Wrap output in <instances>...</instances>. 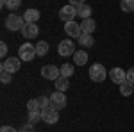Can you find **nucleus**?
<instances>
[{
	"label": "nucleus",
	"instance_id": "dca6fc26",
	"mask_svg": "<svg viewBox=\"0 0 134 132\" xmlns=\"http://www.w3.org/2000/svg\"><path fill=\"white\" fill-rule=\"evenodd\" d=\"M73 62L77 64V66H84L86 62H88V52L84 50H79L73 54Z\"/></svg>",
	"mask_w": 134,
	"mask_h": 132
},
{
	"label": "nucleus",
	"instance_id": "20e7f679",
	"mask_svg": "<svg viewBox=\"0 0 134 132\" xmlns=\"http://www.w3.org/2000/svg\"><path fill=\"white\" fill-rule=\"evenodd\" d=\"M20 66H21V59L20 57H7V59H4L0 70L2 71H9V73H16V71L20 70Z\"/></svg>",
	"mask_w": 134,
	"mask_h": 132
},
{
	"label": "nucleus",
	"instance_id": "c756f323",
	"mask_svg": "<svg viewBox=\"0 0 134 132\" xmlns=\"http://www.w3.org/2000/svg\"><path fill=\"white\" fill-rule=\"evenodd\" d=\"M127 81L134 84V66L131 68V70H127Z\"/></svg>",
	"mask_w": 134,
	"mask_h": 132
},
{
	"label": "nucleus",
	"instance_id": "7c9ffc66",
	"mask_svg": "<svg viewBox=\"0 0 134 132\" xmlns=\"http://www.w3.org/2000/svg\"><path fill=\"white\" fill-rule=\"evenodd\" d=\"M0 132H18L16 129H13V127H9V125H4L2 129H0Z\"/></svg>",
	"mask_w": 134,
	"mask_h": 132
},
{
	"label": "nucleus",
	"instance_id": "4be33fe9",
	"mask_svg": "<svg viewBox=\"0 0 134 132\" xmlns=\"http://www.w3.org/2000/svg\"><path fill=\"white\" fill-rule=\"evenodd\" d=\"M120 7H122V11H125V13H132L134 11V0H122V2H120Z\"/></svg>",
	"mask_w": 134,
	"mask_h": 132
},
{
	"label": "nucleus",
	"instance_id": "393cba45",
	"mask_svg": "<svg viewBox=\"0 0 134 132\" xmlns=\"http://www.w3.org/2000/svg\"><path fill=\"white\" fill-rule=\"evenodd\" d=\"M40 120H43V118H41V112H40V111H32V112H29V123H32V125H34V123L40 122Z\"/></svg>",
	"mask_w": 134,
	"mask_h": 132
},
{
	"label": "nucleus",
	"instance_id": "423d86ee",
	"mask_svg": "<svg viewBox=\"0 0 134 132\" xmlns=\"http://www.w3.org/2000/svg\"><path fill=\"white\" fill-rule=\"evenodd\" d=\"M41 118L45 123H48V125H54V123H57L59 120V112L57 109H54V107H47V109H41Z\"/></svg>",
	"mask_w": 134,
	"mask_h": 132
},
{
	"label": "nucleus",
	"instance_id": "f3484780",
	"mask_svg": "<svg viewBox=\"0 0 134 132\" xmlns=\"http://www.w3.org/2000/svg\"><path fill=\"white\" fill-rule=\"evenodd\" d=\"M91 5H88V4H82V5H79L77 7V16H81L82 20L86 18H91Z\"/></svg>",
	"mask_w": 134,
	"mask_h": 132
},
{
	"label": "nucleus",
	"instance_id": "9b49d317",
	"mask_svg": "<svg viewBox=\"0 0 134 132\" xmlns=\"http://www.w3.org/2000/svg\"><path fill=\"white\" fill-rule=\"evenodd\" d=\"M109 77H111V81H113L114 84H118V86H120L122 82L127 81V73H125L122 68H118V66H116V68H113V70L109 71Z\"/></svg>",
	"mask_w": 134,
	"mask_h": 132
},
{
	"label": "nucleus",
	"instance_id": "2eb2a0df",
	"mask_svg": "<svg viewBox=\"0 0 134 132\" xmlns=\"http://www.w3.org/2000/svg\"><path fill=\"white\" fill-rule=\"evenodd\" d=\"M54 84H55V89H57V91H66V89H68V88H70V81H68V77H57V79H55V81H54Z\"/></svg>",
	"mask_w": 134,
	"mask_h": 132
},
{
	"label": "nucleus",
	"instance_id": "a878e982",
	"mask_svg": "<svg viewBox=\"0 0 134 132\" xmlns=\"http://www.w3.org/2000/svg\"><path fill=\"white\" fill-rule=\"evenodd\" d=\"M0 81L4 82V84H9L13 81V73H9V71H0Z\"/></svg>",
	"mask_w": 134,
	"mask_h": 132
},
{
	"label": "nucleus",
	"instance_id": "f8f14e48",
	"mask_svg": "<svg viewBox=\"0 0 134 132\" xmlns=\"http://www.w3.org/2000/svg\"><path fill=\"white\" fill-rule=\"evenodd\" d=\"M21 34H23V38H36L38 34H40V29H38V25L36 23H25L23 25V29H21Z\"/></svg>",
	"mask_w": 134,
	"mask_h": 132
},
{
	"label": "nucleus",
	"instance_id": "c85d7f7f",
	"mask_svg": "<svg viewBox=\"0 0 134 132\" xmlns=\"http://www.w3.org/2000/svg\"><path fill=\"white\" fill-rule=\"evenodd\" d=\"M0 55H2V57H5V55H7V45H5L4 41L0 43Z\"/></svg>",
	"mask_w": 134,
	"mask_h": 132
},
{
	"label": "nucleus",
	"instance_id": "2f4dec72",
	"mask_svg": "<svg viewBox=\"0 0 134 132\" xmlns=\"http://www.w3.org/2000/svg\"><path fill=\"white\" fill-rule=\"evenodd\" d=\"M70 4H72V5H75V7H79V5L86 4V0H70Z\"/></svg>",
	"mask_w": 134,
	"mask_h": 132
},
{
	"label": "nucleus",
	"instance_id": "4468645a",
	"mask_svg": "<svg viewBox=\"0 0 134 132\" xmlns=\"http://www.w3.org/2000/svg\"><path fill=\"white\" fill-rule=\"evenodd\" d=\"M95 29H97L95 20H91V18L82 20V23H81V31H82V34H93V31H95Z\"/></svg>",
	"mask_w": 134,
	"mask_h": 132
},
{
	"label": "nucleus",
	"instance_id": "412c9836",
	"mask_svg": "<svg viewBox=\"0 0 134 132\" xmlns=\"http://www.w3.org/2000/svg\"><path fill=\"white\" fill-rule=\"evenodd\" d=\"M0 5H5L9 9H18L21 5V0H0Z\"/></svg>",
	"mask_w": 134,
	"mask_h": 132
},
{
	"label": "nucleus",
	"instance_id": "aec40b11",
	"mask_svg": "<svg viewBox=\"0 0 134 132\" xmlns=\"http://www.w3.org/2000/svg\"><path fill=\"white\" fill-rule=\"evenodd\" d=\"M36 52H38L40 57H45L48 54V43L47 41H38L36 43Z\"/></svg>",
	"mask_w": 134,
	"mask_h": 132
},
{
	"label": "nucleus",
	"instance_id": "6ab92c4d",
	"mask_svg": "<svg viewBox=\"0 0 134 132\" xmlns=\"http://www.w3.org/2000/svg\"><path fill=\"white\" fill-rule=\"evenodd\" d=\"M134 93V84L129 81H125L120 84V95H124V96H131Z\"/></svg>",
	"mask_w": 134,
	"mask_h": 132
},
{
	"label": "nucleus",
	"instance_id": "bb28decb",
	"mask_svg": "<svg viewBox=\"0 0 134 132\" xmlns=\"http://www.w3.org/2000/svg\"><path fill=\"white\" fill-rule=\"evenodd\" d=\"M38 102H40V107H41V109L50 107V96H40V98H38Z\"/></svg>",
	"mask_w": 134,
	"mask_h": 132
},
{
	"label": "nucleus",
	"instance_id": "9d476101",
	"mask_svg": "<svg viewBox=\"0 0 134 132\" xmlns=\"http://www.w3.org/2000/svg\"><path fill=\"white\" fill-rule=\"evenodd\" d=\"M50 105L57 111L66 105V96L63 95V91H55L54 95H50Z\"/></svg>",
	"mask_w": 134,
	"mask_h": 132
},
{
	"label": "nucleus",
	"instance_id": "f03ea898",
	"mask_svg": "<svg viewBox=\"0 0 134 132\" xmlns=\"http://www.w3.org/2000/svg\"><path fill=\"white\" fill-rule=\"evenodd\" d=\"M107 77V71L100 62H95L93 66H90V79L93 82H104Z\"/></svg>",
	"mask_w": 134,
	"mask_h": 132
},
{
	"label": "nucleus",
	"instance_id": "7ed1b4c3",
	"mask_svg": "<svg viewBox=\"0 0 134 132\" xmlns=\"http://www.w3.org/2000/svg\"><path fill=\"white\" fill-rule=\"evenodd\" d=\"M23 16L20 14H9L7 18H5V29H9V31H21L23 29Z\"/></svg>",
	"mask_w": 134,
	"mask_h": 132
},
{
	"label": "nucleus",
	"instance_id": "ddd939ff",
	"mask_svg": "<svg viewBox=\"0 0 134 132\" xmlns=\"http://www.w3.org/2000/svg\"><path fill=\"white\" fill-rule=\"evenodd\" d=\"M23 20H25V23H36V21H40V11L38 9H25Z\"/></svg>",
	"mask_w": 134,
	"mask_h": 132
},
{
	"label": "nucleus",
	"instance_id": "cd10ccee",
	"mask_svg": "<svg viewBox=\"0 0 134 132\" xmlns=\"http://www.w3.org/2000/svg\"><path fill=\"white\" fill-rule=\"evenodd\" d=\"M18 132H34V125H32V123H25Z\"/></svg>",
	"mask_w": 134,
	"mask_h": 132
},
{
	"label": "nucleus",
	"instance_id": "5701e85b",
	"mask_svg": "<svg viewBox=\"0 0 134 132\" xmlns=\"http://www.w3.org/2000/svg\"><path fill=\"white\" fill-rule=\"evenodd\" d=\"M41 107H40V102H38V98H31V100L27 102V111L32 112V111H40Z\"/></svg>",
	"mask_w": 134,
	"mask_h": 132
},
{
	"label": "nucleus",
	"instance_id": "6e6552de",
	"mask_svg": "<svg viewBox=\"0 0 134 132\" xmlns=\"http://www.w3.org/2000/svg\"><path fill=\"white\" fill-rule=\"evenodd\" d=\"M77 16V7L72 5V4H68V5H64L61 11H59V18H61L64 23L66 21H73V18Z\"/></svg>",
	"mask_w": 134,
	"mask_h": 132
},
{
	"label": "nucleus",
	"instance_id": "1a4fd4ad",
	"mask_svg": "<svg viewBox=\"0 0 134 132\" xmlns=\"http://www.w3.org/2000/svg\"><path fill=\"white\" fill-rule=\"evenodd\" d=\"M64 32L68 34V38H81L82 31H81V23H75V21H66L64 23Z\"/></svg>",
	"mask_w": 134,
	"mask_h": 132
},
{
	"label": "nucleus",
	"instance_id": "f257e3e1",
	"mask_svg": "<svg viewBox=\"0 0 134 132\" xmlns=\"http://www.w3.org/2000/svg\"><path fill=\"white\" fill-rule=\"evenodd\" d=\"M38 55V52H36V45H32V43H23L20 48H18V57H20L21 61H32L34 57Z\"/></svg>",
	"mask_w": 134,
	"mask_h": 132
},
{
	"label": "nucleus",
	"instance_id": "b1692460",
	"mask_svg": "<svg viewBox=\"0 0 134 132\" xmlns=\"http://www.w3.org/2000/svg\"><path fill=\"white\" fill-rule=\"evenodd\" d=\"M61 75L70 79V77L73 75V66H72V64H63V66H61Z\"/></svg>",
	"mask_w": 134,
	"mask_h": 132
},
{
	"label": "nucleus",
	"instance_id": "39448f33",
	"mask_svg": "<svg viewBox=\"0 0 134 132\" xmlns=\"http://www.w3.org/2000/svg\"><path fill=\"white\" fill-rule=\"evenodd\" d=\"M41 77L47 81H55L57 77H61V68H57L54 64H45L41 68Z\"/></svg>",
	"mask_w": 134,
	"mask_h": 132
},
{
	"label": "nucleus",
	"instance_id": "a211bd4d",
	"mask_svg": "<svg viewBox=\"0 0 134 132\" xmlns=\"http://www.w3.org/2000/svg\"><path fill=\"white\" fill-rule=\"evenodd\" d=\"M79 45H81L82 48H91L93 45H95V39H93L91 34H82V36L79 38Z\"/></svg>",
	"mask_w": 134,
	"mask_h": 132
},
{
	"label": "nucleus",
	"instance_id": "0eeeda50",
	"mask_svg": "<svg viewBox=\"0 0 134 132\" xmlns=\"http://www.w3.org/2000/svg\"><path fill=\"white\" fill-rule=\"evenodd\" d=\"M57 52H59V55L63 57H68V55H73L75 54V45H73L72 39H63L59 43V47H57Z\"/></svg>",
	"mask_w": 134,
	"mask_h": 132
}]
</instances>
